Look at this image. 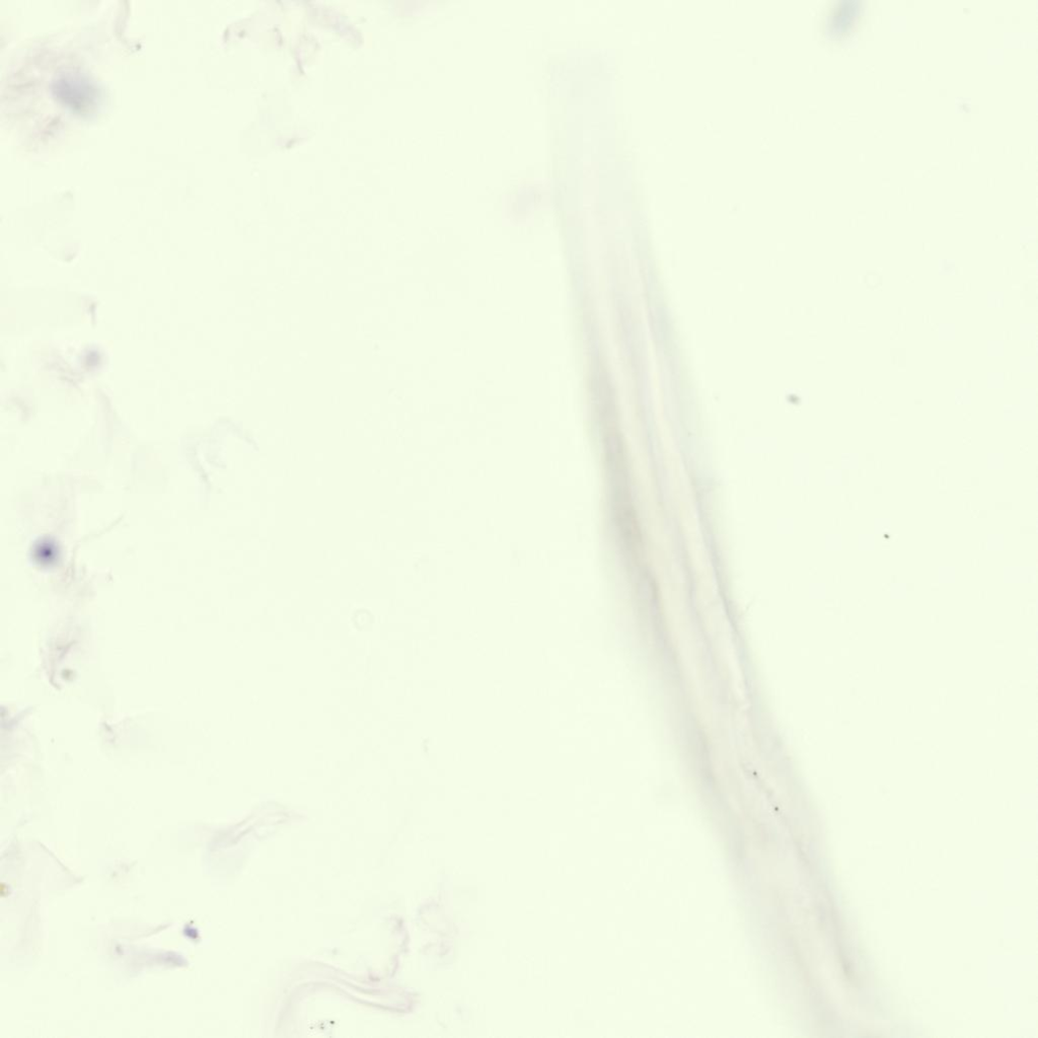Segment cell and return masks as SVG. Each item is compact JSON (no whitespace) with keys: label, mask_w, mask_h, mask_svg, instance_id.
Segmentation results:
<instances>
[{"label":"cell","mask_w":1038,"mask_h":1038,"mask_svg":"<svg viewBox=\"0 0 1038 1038\" xmlns=\"http://www.w3.org/2000/svg\"><path fill=\"white\" fill-rule=\"evenodd\" d=\"M53 92L63 105L81 113L89 111L97 99L94 85L80 74H62L54 82Z\"/></svg>","instance_id":"cell-1"}]
</instances>
